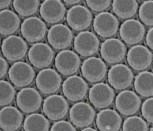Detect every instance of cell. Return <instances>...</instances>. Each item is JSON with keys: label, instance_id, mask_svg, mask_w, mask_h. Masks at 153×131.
<instances>
[{"label": "cell", "instance_id": "obj_15", "mask_svg": "<svg viewBox=\"0 0 153 131\" xmlns=\"http://www.w3.org/2000/svg\"><path fill=\"white\" fill-rule=\"evenodd\" d=\"M81 60L79 55L69 50H62L55 59V66L57 71L64 76H71L79 71Z\"/></svg>", "mask_w": 153, "mask_h": 131}, {"label": "cell", "instance_id": "obj_34", "mask_svg": "<svg viewBox=\"0 0 153 131\" xmlns=\"http://www.w3.org/2000/svg\"><path fill=\"white\" fill-rule=\"evenodd\" d=\"M141 112L147 122L153 124V98H148L143 103Z\"/></svg>", "mask_w": 153, "mask_h": 131}, {"label": "cell", "instance_id": "obj_21", "mask_svg": "<svg viewBox=\"0 0 153 131\" xmlns=\"http://www.w3.org/2000/svg\"><path fill=\"white\" fill-rule=\"evenodd\" d=\"M141 103V99L132 91H123L115 99L116 109L124 116L136 114L140 110Z\"/></svg>", "mask_w": 153, "mask_h": 131}, {"label": "cell", "instance_id": "obj_6", "mask_svg": "<svg viewBox=\"0 0 153 131\" xmlns=\"http://www.w3.org/2000/svg\"><path fill=\"white\" fill-rule=\"evenodd\" d=\"M127 48L118 39L111 38L101 44L100 54L104 61L108 64H118L122 62L126 55Z\"/></svg>", "mask_w": 153, "mask_h": 131}, {"label": "cell", "instance_id": "obj_2", "mask_svg": "<svg viewBox=\"0 0 153 131\" xmlns=\"http://www.w3.org/2000/svg\"><path fill=\"white\" fill-rule=\"evenodd\" d=\"M1 51L4 58L10 62H16L24 59L27 53L28 45L22 37L10 36L3 41Z\"/></svg>", "mask_w": 153, "mask_h": 131}, {"label": "cell", "instance_id": "obj_8", "mask_svg": "<svg viewBox=\"0 0 153 131\" xmlns=\"http://www.w3.org/2000/svg\"><path fill=\"white\" fill-rule=\"evenodd\" d=\"M146 30L143 25L135 19L127 20L120 28V36L122 41L128 45H137L144 39Z\"/></svg>", "mask_w": 153, "mask_h": 131}, {"label": "cell", "instance_id": "obj_38", "mask_svg": "<svg viewBox=\"0 0 153 131\" xmlns=\"http://www.w3.org/2000/svg\"><path fill=\"white\" fill-rule=\"evenodd\" d=\"M12 3L10 0H0V10L8 7Z\"/></svg>", "mask_w": 153, "mask_h": 131}, {"label": "cell", "instance_id": "obj_33", "mask_svg": "<svg viewBox=\"0 0 153 131\" xmlns=\"http://www.w3.org/2000/svg\"><path fill=\"white\" fill-rule=\"evenodd\" d=\"M85 3L91 10L96 12H103L110 7L111 1L110 0H87Z\"/></svg>", "mask_w": 153, "mask_h": 131}, {"label": "cell", "instance_id": "obj_26", "mask_svg": "<svg viewBox=\"0 0 153 131\" xmlns=\"http://www.w3.org/2000/svg\"><path fill=\"white\" fill-rule=\"evenodd\" d=\"M136 92L143 98L153 96V73L143 71L135 78L134 83Z\"/></svg>", "mask_w": 153, "mask_h": 131}, {"label": "cell", "instance_id": "obj_37", "mask_svg": "<svg viewBox=\"0 0 153 131\" xmlns=\"http://www.w3.org/2000/svg\"><path fill=\"white\" fill-rule=\"evenodd\" d=\"M145 42L148 48L153 51V27L148 31L146 35Z\"/></svg>", "mask_w": 153, "mask_h": 131}, {"label": "cell", "instance_id": "obj_12", "mask_svg": "<svg viewBox=\"0 0 153 131\" xmlns=\"http://www.w3.org/2000/svg\"><path fill=\"white\" fill-rule=\"evenodd\" d=\"M134 77L132 70L123 64L114 65L108 71L107 75L109 84L117 90H124L130 87Z\"/></svg>", "mask_w": 153, "mask_h": 131}, {"label": "cell", "instance_id": "obj_16", "mask_svg": "<svg viewBox=\"0 0 153 131\" xmlns=\"http://www.w3.org/2000/svg\"><path fill=\"white\" fill-rule=\"evenodd\" d=\"M88 85L83 78L77 75H72L64 81L62 85V94L71 102L83 100L87 95Z\"/></svg>", "mask_w": 153, "mask_h": 131}, {"label": "cell", "instance_id": "obj_23", "mask_svg": "<svg viewBox=\"0 0 153 131\" xmlns=\"http://www.w3.org/2000/svg\"><path fill=\"white\" fill-rule=\"evenodd\" d=\"M122 121L121 116L115 110L104 109L97 115L96 125L99 131H119Z\"/></svg>", "mask_w": 153, "mask_h": 131}, {"label": "cell", "instance_id": "obj_3", "mask_svg": "<svg viewBox=\"0 0 153 131\" xmlns=\"http://www.w3.org/2000/svg\"><path fill=\"white\" fill-rule=\"evenodd\" d=\"M36 76L35 71L30 64L18 61L12 66L8 72L10 82L19 88L31 85Z\"/></svg>", "mask_w": 153, "mask_h": 131}, {"label": "cell", "instance_id": "obj_29", "mask_svg": "<svg viewBox=\"0 0 153 131\" xmlns=\"http://www.w3.org/2000/svg\"><path fill=\"white\" fill-rule=\"evenodd\" d=\"M39 5L40 1L37 0H33V1L15 0L12 1V6L15 11L22 17H30L36 14Z\"/></svg>", "mask_w": 153, "mask_h": 131}, {"label": "cell", "instance_id": "obj_42", "mask_svg": "<svg viewBox=\"0 0 153 131\" xmlns=\"http://www.w3.org/2000/svg\"><path fill=\"white\" fill-rule=\"evenodd\" d=\"M0 45H1V37H0Z\"/></svg>", "mask_w": 153, "mask_h": 131}, {"label": "cell", "instance_id": "obj_41", "mask_svg": "<svg viewBox=\"0 0 153 131\" xmlns=\"http://www.w3.org/2000/svg\"><path fill=\"white\" fill-rule=\"evenodd\" d=\"M149 131H153V126L151 128V129H150V130Z\"/></svg>", "mask_w": 153, "mask_h": 131}, {"label": "cell", "instance_id": "obj_11", "mask_svg": "<svg viewBox=\"0 0 153 131\" xmlns=\"http://www.w3.org/2000/svg\"><path fill=\"white\" fill-rule=\"evenodd\" d=\"M69 103L61 95H53L44 100L42 112L52 121H58L65 118L69 111Z\"/></svg>", "mask_w": 153, "mask_h": 131}, {"label": "cell", "instance_id": "obj_1", "mask_svg": "<svg viewBox=\"0 0 153 131\" xmlns=\"http://www.w3.org/2000/svg\"><path fill=\"white\" fill-rule=\"evenodd\" d=\"M47 31L46 24L37 17L27 18L21 24V35L25 41L31 44L39 43L42 41Z\"/></svg>", "mask_w": 153, "mask_h": 131}, {"label": "cell", "instance_id": "obj_32", "mask_svg": "<svg viewBox=\"0 0 153 131\" xmlns=\"http://www.w3.org/2000/svg\"><path fill=\"white\" fill-rule=\"evenodd\" d=\"M138 17L144 25L153 27V1H144L140 6Z\"/></svg>", "mask_w": 153, "mask_h": 131}, {"label": "cell", "instance_id": "obj_18", "mask_svg": "<svg viewBox=\"0 0 153 131\" xmlns=\"http://www.w3.org/2000/svg\"><path fill=\"white\" fill-rule=\"evenodd\" d=\"M88 98L93 107L97 109H105L111 106L114 101L113 89L104 83L93 85L90 89Z\"/></svg>", "mask_w": 153, "mask_h": 131}, {"label": "cell", "instance_id": "obj_27", "mask_svg": "<svg viewBox=\"0 0 153 131\" xmlns=\"http://www.w3.org/2000/svg\"><path fill=\"white\" fill-rule=\"evenodd\" d=\"M112 10L118 18L127 20L134 17L137 12L138 4L137 1H118L112 2Z\"/></svg>", "mask_w": 153, "mask_h": 131}, {"label": "cell", "instance_id": "obj_19", "mask_svg": "<svg viewBox=\"0 0 153 131\" xmlns=\"http://www.w3.org/2000/svg\"><path fill=\"white\" fill-rule=\"evenodd\" d=\"M96 116V112L90 104L81 102L75 103L69 111V120L78 128H86L91 126Z\"/></svg>", "mask_w": 153, "mask_h": 131}, {"label": "cell", "instance_id": "obj_30", "mask_svg": "<svg viewBox=\"0 0 153 131\" xmlns=\"http://www.w3.org/2000/svg\"><path fill=\"white\" fill-rule=\"evenodd\" d=\"M16 94V89L10 83L0 80V107L11 103L14 100Z\"/></svg>", "mask_w": 153, "mask_h": 131}, {"label": "cell", "instance_id": "obj_31", "mask_svg": "<svg viewBox=\"0 0 153 131\" xmlns=\"http://www.w3.org/2000/svg\"><path fill=\"white\" fill-rule=\"evenodd\" d=\"M123 131H148V125L141 117L131 116L126 118L122 127Z\"/></svg>", "mask_w": 153, "mask_h": 131}, {"label": "cell", "instance_id": "obj_7", "mask_svg": "<svg viewBox=\"0 0 153 131\" xmlns=\"http://www.w3.org/2000/svg\"><path fill=\"white\" fill-rule=\"evenodd\" d=\"M120 23L118 19L108 12H100L94 20L93 27L94 32L99 37L107 39L115 35L119 29Z\"/></svg>", "mask_w": 153, "mask_h": 131}, {"label": "cell", "instance_id": "obj_9", "mask_svg": "<svg viewBox=\"0 0 153 131\" xmlns=\"http://www.w3.org/2000/svg\"><path fill=\"white\" fill-rule=\"evenodd\" d=\"M100 41L97 36L91 31L80 32L74 39V49L82 57H90L96 55L99 49Z\"/></svg>", "mask_w": 153, "mask_h": 131}, {"label": "cell", "instance_id": "obj_14", "mask_svg": "<svg viewBox=\"0 0 153 131\" xmlns=\"http://www.w3.org/2000/svg\"><path fill=\"white\" fill-rule=\"evenodd\" d=\"M81 72L83 78L88 82L98 83L105 79L107 67L104 61L100 58L90 57L83 62Z\"/></svg>", "mask_w": 153, "mask_h": 131}, {"label": "cell", "instance_id": "obj_20", "mask_svg": "<svg viewBox=\"0 0 153 131\" xmlns=\"http://www.w3.org/2000/svg\"><path fill=\"white\" fill-rule=\"evenodd\" d=\"M42 102L40 93L33 88L21 89L17 95L16 104L25 113H33L39 110Z\"/></svg>", "mask_w": 153, "mask_h": 131}, {"label": "cell", "instance_id": "obj_40", "mask_svg": "<svg viewBox=\"0 0 153 131\" xmlns=\"http://www.w3.org/2000/svg\"><path fill=\"white\" fill-rule=\"evenodd\" d=\"M81 131H98L95 129L93 128H91V127H87V128H85L84 129L82 130Z\"/></svg>", "mask_w": 153, "mask_h": 131}, {"label": "cell", "instance_id": "obj_39", "mask_svg": "<svg viewBox=\"0 0 153 131\" xmlns=\"http://www.w3.org/2000/svg\"><path fill=\"white\" fill-rule=\"evenodd\" d=\"M63 2L67 5L73 6L75 4H78L79 3H81L82 1L81 0H65V1H63Z\"/></svg>", "mask_w": 153, "mask_h": 131}, {"label": "cell", "instance_id": "obj_43", "mask_svg": "<svg viewBox=\"0 0 153 131\" xmlns=\"http://www.w3.org/2000/svg\"><path fill=\"white\" fill-rule=\"evenodd\" d=\"M0 131H1V129H0Z\"/></svg>", "mask_w": 153, "mask_h": 131}, {"label": "cell", "instance_id": "obj_10", "mask_svg": "<svg viewBox=\"0 0 153 131\" xmlns=\"http://www.w3.org/2000/svg\"><path fill=\"white\" fill-rule=\"evenodd\" d=\"M127 62L135 71H143L150 68L153 60L152 52L145 46L137 45L127 54Z\"/></svg>", "mask_w": 153, "mask_h": 131}, {"label": "cell", "instance_id": "obj_13", "mask_svg": "<svg viewBox=\"0 0 153 131\" xmlns=\"http://www.w3.org/2000/svg\"><path fill=\"white\" fill-rule=\"evenodd\" d=\"M55 52L45 43L34 44L28 52L29 62L34 68L41 69L51 65L53 61Z\"/></svg>", "mask_w": 153, "mask_h": 131}, {"label": "cell", "instance_id": "obj_17", "mask_svg": "<svg viewBox=\"0 0 153 131\" xmlns=\"http://www.w3.org/2000/svg\"><path fill=\"white\" fill-rule=\"evenodd\" d=\"M36 88L44 95H52L59 90L62 79L59 74L53 69H45L36 76Z\"/></svg>", "mask_w": 153, "mask_h": 131}, {"label": "cell", "instance_id": "obj_24", "mask_svg": "<svg viewBox=\"0 0 153 131\" xmlns=\"http://www.w3.org/2000/svg\"><path fill=\"white\" fill-rule=\"evenodd\" d=\"M23 117L16 107L8 106L0 110V129L4 131H16L22 124Z\"/></svg>", "mask_w": 153, "mask_h": 131}, {"label": "cell", "instance_id": "obj_25", "mask_svg": "<svg viewBox=\"0 0 153 131\" xmlns=\"http://www.w3.org/2000/svg\"><path fill=\"white\" fill-rule=\"evenodd\" d=\"M20 26V19L13 11L5 9L0 11V34L10 36L16 33Z\"/></svg>", "mask_w": 153, "mask_h": 131}, {"label": "cell", "instance_id": "obj_22", "mask_svg": "<svg viewBox=\"0 0 153 131\" xmlns=\"http://www.w3.org/2000/svg\"><path fill=\"white\" fill-rule=\"evenodd\" d=\"M66 9L61 1H45L40 7L41 18L48 24L58 23L65 19Z\"/></svg>", "mask_w": 153, "mask_h": 131}, {"label": "cell", "instance_id": "obj_28", "mask_svg": "<svg viewBox=\"0 0 153 131\" xmlns=\"http://www.w3.org/2000/svg\"><path fill=\"white\" fill-rule=\"evenodd\" d=\"M24 131H49L50 123L46 118L39 113H33L24 120Z\"/></svg>", "mask_w": 153, "mask_h": 131}, {"label": "cell", "instance_id": "obj_5", "mask_svg": "<svg viewBox=\"0 0 153 131\" xmlns=\"http://www.w3.org/2000/svg\"><path fill=\"white\" fill-rule=\"evenodd\" d=\"M74 34L68 26L56 24L49 30L47 39L49 45L56 50H65L72 42Z\"/></svg>", "mask_w": 153, "mask_h": 131}, {"label": "cell", "instance_id": "obj_35", "mask_svg": "<svg viewBox=\"0 0 153 131\" xmlns=\"http://www.w3.org/2000/svg\"><path fill=\"white\" fill-rule=\"evenodd\" d=\"M50 131H76L74 126L66 121H59L51 127Z\"/></svg>", "mask_w": 153, "mask_h": 131}, {"label": "cell", "instance_id": "obj_4", "mask_svg": "<svg viewBox=\"0 0 153 131\" xmlns=\"http://www.w3.org/2000/svg\"><path fill=\"white\" fill-rule=\"evenodd\" d=\"M92 21V13L84 6H74L67 12L66 22L75 31H85L90 27Z\"/></svg>", "mask_w": 153, "mask_h": 131}, {"label": "cell", "instance_id": "obj_36", "mask_svg": "<svg viewBox=\"0 0 153 131\" xmlns=\"http://www.w3.org/2000/svg\"><path fill=\"white\" fill-rule=\"evenodd\" d=\"M9 68L7 62L4 58L0 56V79L5 77Z\"/></svg>", "mask_w": 153, "mask_h": 131}]
</instances>
